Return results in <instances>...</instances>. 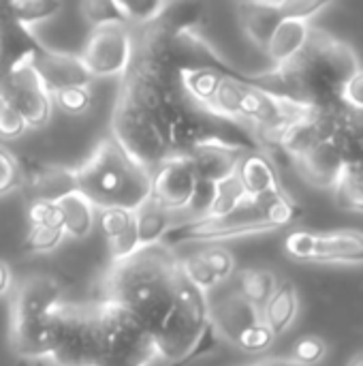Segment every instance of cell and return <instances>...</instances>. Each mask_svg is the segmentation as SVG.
<instances>
[{"instance_id":"9","label":"cell","mask_w":363,"mask_h":366,"mask_svg":"<svg viewBox=\"0 0 363 366\" xmlns=\"http://www.w3.org/2000/svg\"><path fill=\"white\" fill-rule=\"evenodd\" d=\"M34 56H24L4 69L0 88L19 112L28 129H43L51 120L53 99L43 84L34 62Z\"/></svg>"},{"instance_id":"14","label":"cell","mask_w":363,"mask_h":366,"mask_svg":"<svg viewBox=\"0 0 363 366\" xmlns=\"http://www.w3.org/2000/svg\"><path fill=\"white\" fill-rule=\"evenodd\" d=\"M246 150H255V148H246V146L229 142V139H210V142L199 144L188 154V159L197 172L199 182L214 187L223 180L235 176L237 163Z\"/></svg>"},{"instance_id":"15","label":"cell","mask_w":363,"mask_h":366,"mask_svg":"<svg viewBox=\"0 0 363 366\" xmlns=\"http://www.w3.org/2000/svg\"><path fill=\"white\" fill-rule=\"evenodd\" d=\"M261 322V309L250 305L240 292H231L210 305V324L216 337L231 345H235L246 330Z\"/></svg>"},{"instance_id":"36","label":"cell","mask_w":363,"mask_h":366,"mask_svg":"<svg viewBox=\"0 0 363 366\" xmlns=\"http://www.w3.org/2000/svg\"><path fill=\"white\" fill-rule=\"evenodd\" d=\"M325 356H327V343L321 337H315V335L302 337L295 343L293 352H291V360L300 366L319 365V362L325 360Z\"/></svg>"},{"instance_id":"19","label":"cell","mask_w":363,"mask_h":366,"mask_svg":"<svg viewBox=\"0 0 363 366\" xmlns=\"http://www.w3.org/2000/svg\"><path fill=\"white\" fill-rule=\"evenodd\" d=\"M300 174L317 189H334L340 182L342 176V159L338 152V146L334 137L321 139L310 152H306L302 159L295 161Z\"/></svg>"},{"instance_id":"2","label":"cell","mask_w":363,"mask_h":366,"mask_svg":"<svg viewBox=\"0 0 363 366\" xmlns=\"http://www.w3.org/2000/svg\"><path fill=\"white\" fill-rule=\"evenodd\" d=\"M180 281L178 255L171 247L156 244L137 251L124 262L111 264L103 279L98 300L122 307L154 335L173 305Z\"/></svg>"},{"instance_id":"31","label":"cell","mask_w":363,"mask_h":366,"mask_svg":"<svg viewBox=\"0 0 363 366\" xmlns=\"http://www.w3.org/2000/svg\"><path fill=\"white\" fill-rule=\"evenodd\" d=\"M178 264H180L182 277H184L193 287H197L199 292L208 294V292H212V290H216V287L220 285L218 279H216V277L210 272V268L203 264V259L199 257V253L178 257Z\"/></svg>"},{"instance_id":"33","label":"cell","mask_w":363,"mask_h":366,"mask_svg":"<svg viewBox=\"0 0 363 366\" xmlns=\"http://www.w3.org/2000/svg\"><path fill=\"white\" fill-rule=\"evenodd\" d=\"M199 257L203 259V264L210 268V272L218 279V283L223 285L225 281H229L235 272V257L229 249L220 247V244H210L201 251H197Z\"/></svg>"},{"instance_id":"21","label":"cell","mask_w":363,"mask_h":366,"mask_svg":"<svg viewBox=\"0 0 363 366\" xmlns=\"http://www.w3.org/2000/svg\"><path fill=\"white\" fill-rule=\"evenodd\" d=\"M310 32H312L310 21L285 17L276 26L274 34L270 36V41H267V45L263 49L272 60V69H280L287 62H291L304 49V45L308 43Z\"/></svg>"},{"instance_id":"11","label":"cell","mask_w":363,"mask_h":366,"mask_svg":"<svg viewBox=\"0 0 363 366\" xmlns=\"http://www.w3.org/2000/svg\"><path fill=\"white\" fill-rule=\"evenodd\" d=\"M79 56L92 79L122 77L133 58V28L126 24L94 28Z\"/></svg>"},{"instance_id":"6","label":"cell","mask_w":363,"mask_h":366,"mask_svg":"<svg viewBox=\"0 0 363 366\" xmlns=\"http://www.w3.org/2000/svg\"><path fill=\"white\" fill-rule=\"evenodd\" d=\"M111 137L150 174L171 159L152 112L124 88H120L113 105Z\"/></svg>"},{"instance_id":"4","label":"cell","mask_w":363,"mask_h":366,"mask_svg":"<svg viewBox=\"0 0 363 366\" xmlns=\"http://www.w3.org/2000/svg\"><path fill=\"white\" fill-rule=\"evenodd\" d=\"M152 339L158 362L163 365L195 362L199 356L210 354L218 345V337L210 324L208 294L199 292L182 277L173 305Z\"/></svg>"},{"instance_id":"29","label":"cell","mask_w":363,"mask_h":366,"mask_svg":"<svg viewBox=\"0 0 363 366\" xmlns=\"http://www.w3.org/2000/svg\"><path fill=\"white\" fill-rule=\"evenodd\" d=\"M2 6L13 21H17L28 30L34 24L56 17L58 11L62 9L60 2H51V0H15V2H2Z\"/></svg>"},{"instance_id":"37","label":"cell","mask_w":363,"mask_h":366,"mask_svg":"<svg viewBox=\"0 0 363 366\" xmlns=\"http://www.w3.org/2000/svg\"><path fill=\"white\" fill-rule=\"evenodd\" d=\"M79 11L86 17V21H90L94 28H101V26H107V24H124L116 2H105V0L83 2L79 6Z\"/></svg>"},{"instance_id":"26","label":"cell","mask_w":363,"mask_h":366,"mask_svg":"<svg viewBox=\"0 0 363 366\" xmlns=\"http://www.w3.org/2000/svg\"><path fill=\"white\" fill-rule=\"evenodd\" d=\"M246 204H248V197H246L237 176H231L212 187V197H210L208 210L201 219H225V217L235 214Z\"/></svg>"},{"instance_id":"10","label":"cell","mask_w":363,"mask_h":366,"mask_svg":"<svg viewBox=\"0 0 363 366\" xmlns=\"http://www.w3.org/2000/svg\"><path fill=\"white\" fill-rule=\"evenodd\" d=\"M274 232L259 214L255 202H248L235 214L225 219H197L188 223L175 225L163 244H180V242H218V240H235L257 234Z\"/></svg>"},{"instance_id":"46","label":"cell","mask_w":363,"mask_h":366,"mask_svg":"<svg viewBox=\"0 0 363 366\" xmlns=\"http://www.w3.org/2000/svg\"><path fill=\"white\" fill-rule=\"evenodd\" d=\"M244 366H300L295 365L291 358H263V360H257V362H250V365Z\"/></svg>"},{"instance_id":"41","label":"cell","mask_w":363,"mask_h":366,"mask_svg":"<svg viewBox=\"0 0 363 366\" xmlns=\"http://www.w3.org/2000/svg\"><path fill=\"white\" fill-rule=\"evenodd\" d=\"M274 341H276V337H274L272 330L261 322V324L252 326L250 330H246V332L237 339L235 347H240V350L246 352V354H263V352H267V350L274 345Z\"/></svg>"},{"instance_id":"16","label":"cell","mask_w":363,"mask_h":366,"mask_svg":"<svg viewBox=\"0 0 363 366\" xmlns=\"http://www.w3.org/2000/svg\"><path fill=\"white\" fill-rule=\"evenodd\" d=\"M32 62L51 94L64 88H73V86H90L92 81L79 54L56 51L43 45L34 54Z\"/></svg>"},{"instance_id":"27","label":"cell","mask_w":363,"mask_h":366,"mask_svg":"<svg viewBox=\"0 0 363 366\" xmlns=\"http://www.w3.org/2000/svg\"><path fill=\"white\" fill-rule=\"evenodd\" d=\"M276 287H278V279L267 268H246L240 272L237 292L257 309H263V305L272 298Z\"/></svg>"},{"instance_id":"5","label":"cell","mask_w":363,"mask_h":366,"mask_svg":"<svg viewBox=\"0 0 363 366\" xmlns=\"http://www.w3.org/2000/svg\"><path fill=\"white\" fill-rule=\"evenodd\" d=\"M96 366H154L156 345L145 326L118 305L96 300Z\"/></svg>"},{"instance_id":"34","label":"cell","mask_w":363,"mask_h":366,"mask_svg":"<svg viewBox=\"0 0 363 366\" xmlns=\"http://www.w3.org/2000/svg\"><path fill=\"white\" fill-rule=\"evenodd\" d=\"M64 232L62 229H51V227H41V225H28L26 232V240L24 247L28 253L39 255V253H49L53 249H58L64 240Z\"/></svg>"},{"instance_id":"47","label":"cell","mask_w":363,"mask_h":366,"mask_svg":"<svg viewBox=\"0 0 363 366\" xmlns=\"http://www.w3.org/2000/svg\"><path fill=\"white\" fill-rule=\"evenodd\" d=\"M347 366H363V352H359V354H355L351 360H349V365Z\"/></svg>"},{"instance_id":"13","label":"cell","mask_w":363,"mask_h":366,"mask_svg":"<svg viewBox=\"0 0 363 366\" xmlns=\"http://www.w3.org/2000/svg\"><path fill=\"white\" fill-rule=\"evenodd\" d=\"M62 305V287L53 277L32 274L24 279L11 300V324L28 322L51 313Z\"/></svg>"},{"instance_id":"30","label":"cell","mask_w":363,"mask_h":366,"mask_svg":"<svg viewBox=\"0 0 363 366\" xmlns=\"http://www.w3.org/2000/svg\"><path fill=\"white\" fill-rule=\"evenodd\" d=\"M116 4L126 26L141 28L160 19L171 2H116Z\"/></svg>"},{"instance_id":"24","label":"cell","mask_w":363,"mask_h":366,"mask_svg":"<svg viewBox=\"0 0 363 366\" xmlns=\"http://www.w3.org/2000/svg\"><path fill=\"white\" fill-rule=\"evenodd\" d=\"M297 313H300V298L295 285L291 281H280L272 298L263 305L261 320L272 330L274 337H280L293 326Z\"/></svg>"},{"instance_id":"35","label":"cell","mask_w":363,"mask_h":366,"mask_svg":"<svg viewBox=\"0 0 363 366\" xmlns=\"http://www.w3.org/2000/svg\"><path fill=\"white\" fill-rule=\"evenodd\" d=\"M98 223L107 242H113L116 238H120L124 232H128L135 225V212L122 210V208H105V210H98Z\"/></svg>"},{"instance_id":"28","label":"cell","mask_w":363,"mask_h":366,"mask_svg":"<svg viewBox=\"0 0 363 366\" xmlns=\"http://www.w3.org/2000/svg\"><path fill=\"white\" fill-rule=\"evenodd\" d=\"M259 208L261 219L276 232L280 227L291 225L293 221H297L302 217V208L293 202V197L287 191H280L276 195L263 197L259 202H255Z\"/></svg>"},{"instance_id":"7","label":"cell","mask_w":363,"mask_h":366,"mask_svg":"<svg viewBox=\"0 0 363 366\" xmlns=\"http://www.w3.org/2000/svg\"><path fill=\"white\" fill-rule=\"evenodd\" d=\"M340 159L342 176L336 187V202L342 208L363 212V112L340 107L332 133Z\"/></svg>"},{"instance_id":"40","label":"cell","mask_w":363,"mask_h":366,"mask_svg":"<svg viewBox=\"0 0 363 366\" xmlns=\"http://www.w3.org/2000/svg\"><path fill=\"white\" fill-rule=\"evenodd\" d=\"M21 178H24V172L17 159L4 146H0V197L17 191L21 187Z\"/></svg>"},{"instance_id":"12","label":"cell","mask_w":363,"mask_h":366,"mask_svg":"<svg viewBox=\"0 0 363 366\" xmlns=\"http://www.w3.org/2000/svg\"><path fill=\"white\" fill-rule=\"evenodd\" d=\"M197 195L199 178L188 157H171L152 174V197L178 214L182 223L190 219Z\"/></svg>"},{"instance_id":"18","label":"cell","mask_w":363,"mask_h":366,"mask_svg":"<svg viewBox=\"0 0 363 366\" xmlns=\"http://www.w3.org/2000/svg\"><path fill=\"white\" fill-rule=\"evenodd\" d=\"M19 189L28 197V204L32 202L60 204L64 197L77 193L75 169L62 165H39L32 172L24 174Z\"/></svg>"},{"instance_id":"32","label":"cell","mask_w":363,"mask_h":366,"mask_svg":"<svg viewBox=\"0 0 363 366\" xmlns=\"http://www.w3.org/2000/svg\"><path fill=\"white\" fill-rule=\"evenodd\" d=\"M53 107L64 112L66 116H81L92 107V90L90 86H73L51 94Z\"/></svg>"},{"instance_id":"42","label":"cell","mask_w":363,"mask_h":366,"mask_svg":"<svg viewBox=\"0 0 363 366\" xmlns=\"http://www.w3.org/2000/svg\"><path fill=\"white\" fill-rule=\"evenodd\" d=\"M28 223L30 225H41V227H51V229H62L60 206L58 204H47V202L28 204Z\"/></svg>"},{"instance_id":"38","label":"cell","mask_w":363,"mask_h":366,"mask_svg":"<svg viewBox=\"0 0 363 366\" xmlns=\"http://www.w3.org/2000/svg\"><path fill=\"white\" fill-rule=\"evenodd\" d=\"M26 131H28V127H26L24 118L11 105V101L6 99V94L0 88V137L2 139H17Z\"/></svg>"},{"instance_id":"25","label":"cell","mask_w":363,"mask_h":366,"mask_svg":"<svg viewBox=\"0 0 363 366\" xmlns=\"http://www.w3.org/2000/svg\"><path fill=\"white\" fill-rule=\"evenodd\" d=\"M58 206H60V212H62L64 236H68L73 240H81L94 229L96 208L81 193H73V195L64 197Z\"/></svg>"},{"instance_id":"48","label":"cell","mask_w":363,"mask_h":366,"mask_svg":"<svg viewBox=\"0 0 363 366\" xmlns=\"http://www.w3.org/2000/svg\"><path fill=\"white\" fill-rule=\"evenodd\" d=\"M190 362H180V365H165V366H188Z\"/></svg>"},{"instance_id":"23","label":"cell","mask_w":363,"mask_h":366,"mask_svg":"<svg viewBox=\"0 0 363 366\" xmlns=\"http://www.w3.org/2000/svg\"><path fill=\"white\" fill-rule=\"evenodd\" d=\"M240 24L246 36L261 49H265L276 26L285 19L280 2H242L237 4Z\"/></svg>"},{"instance_id":"1","label":"cell","mask_w":363,"mask_h":366,"mask_svg":"<svg viewBox=\"0 0 363 366\" xmlns=\"http://www.w3.org/2000/svg\"><path fill=\"white\" fill-rule=\"evenodd\" d=\"M359 69V60L349 43L321 28H312L308 43L291 62L250 79L317 112H332L344 107L342 90Z\"/></svg>"},{"instance_id":"39","label":"cell","mask_w":363,"mask_h":366,"mask_svg":"<svg viewBox=\"0 0 363 366\" xmlns=\"http://www.w3.org/2000/svg\"><path fill=\"white\" fill-rule=\"evenodd\" d=\"M315 247H317V234L315 232H308V229L291 232L285 238V251H287V255L293 257V259H300V262H312Z\"/></svg>"},{"instance_id":"43","label":"cell","mask_w":363,"mask_h":366,"mask_svg":"<svg viewBox=\"0 0 363 366\" xmlns=\"http://www.w3.org/2000/svg\"><path fill=\"white\" fill-rule=\"evenodd\" d=\"M327 6H329V2H317V0H285V2H280V13H282V17L310 21L312 17L321 15Z\"/></svg>"},{"instance_id":"22","label":"cell","mask_w":363,"mask_h":366,"mask_svg":"<svg viewBox=\"0 0 363 366\" xmlns=\"http://www.w3.org/2000/svg\"><path fill=\"white\" fill-rule=\"evenodd\" d=\"M182 219L167 210L160 202L150 197L135 210V227H137V238H139V249L156 247L163 244L169 232L180 225Z\"/></svg>"},{"instance_id":"3","label":"cell","mask_w":363,"mask_h":366,"mask_svg":"<svg viewBox=\"0 0 363 366\" xmlns=\"http://www.w3.org/2000/svg\"><path fill=\"white\" fill-rule=\"evenodd\" d=\"M77 193L96 210L122 208L135 212L152 197V174L139 165L113 137H105L75 169Z\"/></svg>"},{"instance_id":"20","label":"cell","mask_w":363,"mask_h":366,"mask_svg":"<svg viewBox=\"0 0 363 366\" xmlns=\"http://www.w3.org/2000/svg\"><path fill=\"white\" fill-rule=\"evenodd\" d=\"M312 262L321 264H363V234L355 229H340L317 234V247Z\"/></svg>"},{"instance_id":"45","label":"cell","mask_w":363,"mask_h":366,"mask_svg":"<svg viewBox=\"0 0 363 366\" xmlns=\"http://www.w3.org/2000/svg\"><path fill=\"white\" fill-rule=\"evenodd\" d=\"M13 287V270L6 262L0 259V296L9 294Z\"/></svg>"},{"instance_id":"44","label":"cell","mask_w":363,"mask_h":366,"mask_svg":"<svg viewBox=\"0 0 363 366\" xmlns=\"http://www.w3.org/2000/svg\"><path fill=\"white\" fill-rule=\"evenodd\" d=\"M342 103L351 109L363 112V69H359L342 90Z\"/></svg>"},{"instance_id":"8","label":"cell","mask_w":363,"mask_h":366,"mask_svg":"<svg viewBox=\"0 0 363 366\" xmlns=\"http://www.w3.org/2000/svg\"><path fill=\"white\" fill-rule=\"evenodd\" d=\"M60 328L51 362L56 366H96L98 332H96V307L92 305H66L58 307Z\"/></svg>"},{"instance_id":"17","label":"cell","mask_w":363,"mask_h":366,"mask_svg":"<svg viewBox=\"0 0 363 366\" xmlns=\"http://www.w3.org/2000/svg\"><path fill=\"white\" fill-rule=\"evenodd\" d=\"M235 176H237L248 202H259L263 197L285 191L280 184V176L276 172V165H274L272 157L267 154V150H263V148L246 150L237 163Z\"/></svg>"}]
</instances>
